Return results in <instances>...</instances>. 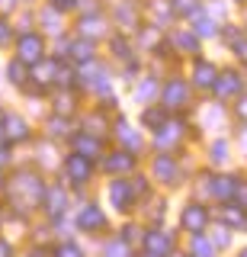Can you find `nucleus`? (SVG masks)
<instances>
[{"label": "nucleus", "instance_id": "obj_1", "mask_svg": "<svg viewBox=\"0 0 247 257\" xmlns=\"http://www.w3.org/2000/svg\"><path fill=\"white\" fill-rule=\"evenodd\" d=\"M20 55H23V61H39L42 58V39L39 36H23L20 39Z\"/></svg>", "mask_w": 247, "mask_h": 257}, {"label": "nucleus", "instance_id": "obj_2", "mask_svg": "<svg viewBox=\"0 0 247 257\" xmlns=\"http://www.w3.org/2000/svg\"><path fill=\"white\" fill-rule=\"evenodd\" d=\"M183 225H186L189 231H196L199 225H205V209H202V206H193V209H186V212H183Z\"/></svg>", "mask_w": 247, "mask_h": 257}, {"label": "nucleus", "instance_id": "obj_3", "mask_svg": "<svg viewBox=\"0 0 247 257\" xmlns=\"http://www.w3.org/2000/svg\"><path fill=\"white\" fill-rule=\"evenodd\" d=\"M68 174H71V177H77V180H84V177L90 174V167H87V161H84V158H71V161H68Z\"/></svg>", "mask_w": 247, "mask_h": 257}, {"label": "nucleus", "instance_id": "obj_4", "mask_svg": "<svg viewBox=\"0 0 247 257\" xmlns=\"http://www.w3.org/2000/svg\"><path fill=\"white\" fill-rule=\"evenodd\" d=\"M148 247H151V251H157V254H167V247H170V244H167L164 235H151L148 238Z\"/></svg>", "mask_w": 247, "mask_h": 257}, {"label": "nucleus", "instance_id": "obj_5", "mask_svg": "<svg viewBox=\"0 0 247 257\" xmlns=\"http://www.w3.org/2000/svg\"><path fill=\"white\" fill-rule=\"evenodd\" d=\"M196 80H199V84H212V80H215V71L209 68V64H199V68H196Z\"/></svg>", "mask_w": 247, "mask_h": 257}, {"label": "nucleus", "instance_id": "obj_6", "mask_svg": "<svg viewBox=\"0 0 247 257\" xmlns=\"http://www.w3.org/2000/svg\"><path fill=\"white\" fill-rule=\"evenodd\" d=\"M183 93H186V90H183V84H177V80H173V84L167 87V103H170V106H173V103H177V100H183Z\"/></svg>", "mask_w": 247, "mask_h": 257}, {"label": "nucleus", "instance_id": "obj_7", "mask_svg": "<svg viewBox=\"0 0 247 257\" xmlns=\"http://www.w3.org/2000/svg\"><path fill=\"white\" fill-rule=\"evenodd\" d=\"M100 212L97 209H87V212H81V225H100Z\"/></svg>", "mask_w": 247, "mask_h": 257}, {"label": "nucleus", "instance_id": "obj_8", "mask_svg": "<svg viewBox=\"0 0 247 257\" xmlns=\"http://www.w3.org/2000/svg\"><path fill=\"white\" fill-rule=\"evenodd\" d=\"M10 135L13 139H23V135H26V128H23L20 119H10Z\"/></svg>", "mask_w": 247, "mask_h": 257}, {"label": "nucleus", "instance_id": "obj_9", "mask_svg": "<svg viewBox=\"0 0 247 257\" xmlns=\"http://www.w3.org/2000/svg\"><path fill=\"white\" fill-rule=\"evenodd\" d=\"M113 199H116L119 206L125 203V183H116V187H113ZM122 209H125V206H122Z\"/></svg>", "mask_w": 247, "mask_h": 257}, {"label": "nucleus", "instance_id": "obj_10", "mask_svg": "<svg viewBox=\"0 0 247 257\" xmlns=\"http://www.w3.org/2000/svg\"><path fill=\"white\" fill-rule=\"evenodd\" d=\"M58 257H81V251H77L74 244H65V247L58 251Z\"/></svg>", "mask_w": 247, "mask_h": 257}, {"label": "nucleus", "instance_id": "obj_11", "mask_svg": "<svg viewBox=\"0 0 247 257\" xmlns=\"http://www.w3.org/2000/svg\"><path fill=\"white\" fill-rule=\"evenodd\" d=\"M129 164V158L125 155H119V158H113V161H106V167H125Z\"/></svg>", "mask_w": 247, "mask_h": 257}, {"label": "nucleus", "instance_id": "obj_12", "mask_svg": "<svg viewBox=\"0 0 247 257\" xmlns=\"http://www.w3.org/2000/svg\"><path fill=\"white\" fill-rule=\"evenodd\" d=\"M7 39H10V29H7V23L0 20V42H7Z\"/></svg>", "mask_w": 247, "mask_h": 257}, {"label": "nucleus", "instance_id": "obj_13", "mask_svg": "<svg viewBox=\"0 0 247 257\" xmlns=\"http://www.w3.org/2000/svg\"><path fill=\"white\" fill-rule=\"evenodd\" d=\"M0 4H4V10H7V7H13V0H0Z\"/></svg>", "mask_w": 247, "mask_h": 257}, {"label": "nucleus", "instance_id": "obj_14", "mask_svg": "<svg viewBox=\"0 0 247 257\" xmlns=\"http://www.w3.org/2000/svg\"><path fill=\"white\" fill-rule=\"evenodd\" d=\"M241 257H247V251H244V254H241Z\"/></svg>", "mask_w": 247, "mask_h": 257}]
</instances>
